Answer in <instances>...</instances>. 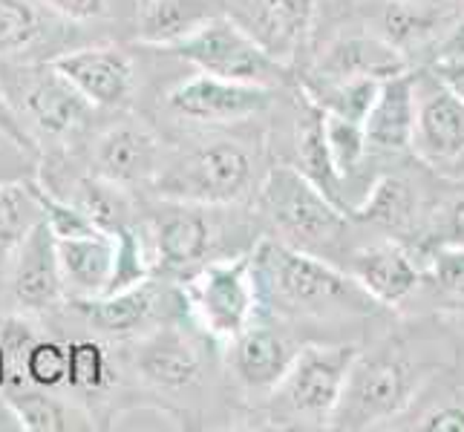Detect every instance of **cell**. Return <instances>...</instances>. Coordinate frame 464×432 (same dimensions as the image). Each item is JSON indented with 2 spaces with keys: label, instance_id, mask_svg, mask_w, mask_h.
I'll return each instance as SVG.
<instances>
[{
  "label": "cell",
  "instance_id": "16",
  "mask_svg": "<svg viewBox=\"0 0 464 432\" xmlns=\"http://www.w3.org/2000/svg\"><path fill=\"white\" fill-rule=\"evenodd\" d=\"M231 343V370L248 392H271L295 360L297 349L283 331L251 323Z\"/></svg>",
  "mask_w": 464,
  "mask_h": 432
},
{
  "label": "cell",
  "instance_id": "32",
  "mask_svg": "<svg viewBox=\"0 0 464 432\" xmlns=\"http://www.w3.org/2000/svg\"><path fill=\"white\" fill-rule=\"evenodd\" d=\"M430 268H433L436 283L447 294L464 300V248L439 245L433 254H430Z\"/></svg>",
  "mask_w": 464,
  "mask_h": 432
},
{
  "label": "cell",
  "instance_id": "30",
  "mask_svg": "<svg viewBox=\"0 0 464 432\" xmlns=\"http://www.w3.org/2000/svg\"><path fill=\"white\" fill-rule=\"evenodd\" d=\"M70 351L55 341L38 338L26 351V380L38 389H58L67 383Z\"/></svg>",
  "mask_w": 464,
  "mask_h": 432
},
{
  "label": "cell",
  "instance_id": "28",
  "mask_svg": "<svg viewBox=\"0 0 464 432\" xmlns=\"http://www.w3.org/2000/svg\"><path fill=\"white\" fill-rule=\"evenodd\" d=\"M41 32L44 18L35 0H0V58L29 50Z\"/></svg>",
  "mask_w": 464,
  "mask_h": 432
},
{
  "label": "cell",
  "instance_id": "36",
  "mask_svg": "<svg viewBox=\"0 0 464 432\" xmlns=\"http://www.w3.org/2000/svg\"><path fill=\"white\" fill-rule=\"evenodd\" d=\"M430 72L464 104V58H436Z\"/></svg>",
  "mask_w": 464,
  "mask_h": 432
},
{
  "label": "cell",
  "instance_id": "34",
  "mask_svg": "<svg viewBox=\"0 0 464 432\" xmlns=\"http://www.w3.org/2000/svg\"><path fill=\"white\" fill-rule=\"evenodd\" d=\"M436 239H439V245L464 248V197L447 202L441 207L439 222H436Z\"/></svg>",
  "mask_w": 464,
  "mask_h": 432
},
{
  "label": "cell",
  "instance_id": "21",
  "mask_svg": "<svg viewBox=\"0 0 464 432\" xmlns=\"http://www.w3.org/2000/svg\"><path fill=\"white\" fill-rule=\"evenodd\" d=\"M70 306H75V312L102 334L127 338V334H136L139 329H145L148 320L153 317L156 288L148 277L136 285H127V288H119V292H110L92 300H70Z\"/></svg>",
  "mask_w": 464,
  "mask_h": 432
},
{
  "label": "cell",
  "instance_id": "7",
  "mask_svg": "<svg viewBox=\"0 0 464 432\" xmlns=\"http://www.w3.org/2000/svg\"><path fill=\"white\" fill-rule=\"evenodd\" d=\"M185 302L211 338L234 341L260 314L251 257L243 254L234 260H208L185 277Z\"/></svg>",
  "mask_w": 464,
  "mask_h": 432
},
{
  "label": "cell",
  "instance_id": "14",
  "mask_svg": "<svg viewBox=\"0 0 464 432\" xmlns=\"http://www.w3.org/2000/svg\"><path fill=\"white\" fill-rule=\"evenodd\" d=\"M173 211L150 222V260L176 277H190L197 268L208 263L214 245V228L199 205L170 202Z\"/></svg>",
  "mask_w": 464,
  "mask_h": 432
},
{
  "label": "cell",
  "instance_id": "12",
  "mask_svg": "<svg viewBox=\"0 0 464 432\" xmlns=\"http://www.w3.org/2000/svg\"><path fill=\"white\" fill-rule=\"evenodd\" d=\"M50 63L92 107L119 110L130 101L136 87L133 61L119 46H87L55 55Z\"/></svg>",
  "mask_w": 464,
  "mask_h": 432
},
{
  "label": "cell",
  "instance_id": "9",
  "mask_svg": "<svg viewBox=\"0 0 464 432\" xmlns=\"http://www.w3.org/2000/svg\"><path fill=\"white\" fill-rule=\"evenodd\" d=\"M415 127L410 148L436 170L464 162V104L433 72L412 75Z\"/></svg>",
  "mask_w": 464,
  "mask_h": 432
},
{
  "label": "cell",
  "instance_id": "39",
  "mask_svg": "<svg viewBox=\"0 0 464 432\" xmlns=\"http://www.w3.org/2000/svg\"><path fill=\"white\" fill-rule=\"evenodd\" d=\"M4 375H6V360H4V349H0V383H4Z\"/></svg>",
  "mask_w": 464,
  "mask_h": 432
},
{
  "label": "cell",
  "instance_id": "37",
  "mask_svg": "<svg viewBox=\"0 0 464 432\" xmlns=\"http://www.w3.org/2000/svg\"><path fill=\"white\" fill-rule=\"evenodd\" d=\"M419 429L424 432H464V407H439L424 415Z\"/></svg>",
  "mask_w": 464,
  "mask_h": 432
},
{
  "label": "cell",
  "instance_id": "8",
  "mask_svg": "<svg viewBox=\"0 0 464 432\" xmlns=\"http://www.w3.org/2000/svg\"><path fill=\"white\" fill-rule=\"evenodd\" d=\"M6 95L21 116L26 130L41 136L63 139L84 127L92 104L63 78L53 63H32V67H12L0 72Z\"/></svg>",
  "mask_w": 464,
  "mask_h": 432
},
{
  "label": "cell",
  "instance_id": "4",
  "mask_svg": "<svg viewBox=\"0 0 464 432\" xmlns=\"http://www.w3.org/2000/svg\"><path fill=\"white\" fill-rule=\"evenodd\" d=\"M260 207L280 243L309 251L332 245L346 231V214L300 173V168H275L260 187Z\"/></svg>",
  "mask_w": 464,
  "mask_h": 432
},
{
  "label": "cell",
  "instance_id": "29",
  "mask_svg": "<svg viewBox=\"0 0 464 432\" xmlns=\"http://www.w3.org/2000/svg\"><path fill=\"white\" fill-rule=\"evenodd\" d=\"M6 407L12 409L14 421L29 432H58L67 429V412L55 401V398L46 395V389L29 387L21 392H6L4 395Z\"/></svg>",
  "mask_w": 464,
  "mask_h": 432
},
{
  "label": "cell",
  "instance_id": "24",
  "mask_svg": "<svg viewBox=\"0 0 464 432\" xmlns=\"http://www.w3.org/2000/svg\"><path fill=\"white\" fill-rule=\"evenodd\" d=\"M44 219L32 182H0V265L24 243V236Z\"/></svg>",
  "mask_w": 464,
  "mask_h": 432
},
{
  "label": "cell",
  "instance_id": "2",
  "mask_svg": "<svg viewBox=\"0 0 464 432\" xmlns=\"http://www.w3.org/2000/svg\"><path fill=\"white\" fill-rule=\"evenodd\" d=\"M355 358V346L309 343L297 349L289 370L268 392V418L280 427H329Z\"/></svg>",
  "mask_w": 464,
  "mask_h": 432
},
{
  "label": "cell",
  "instance_id": "33",
  "mask_svg": "<svg viewBox=\"0 0 464 432\" xmlns=\"http://www.w3.org/2000/svg\"><path fill=\"white\" fill-rule=\"evenodd\" d=\"M35 4L75 24L95 21L107 12V0H35Z\"/></svg>",
  "mask_w": 464,
  "mask_h": 432
},
{
  "label": "cell",
  "instance_id": "5",
  "mask_svg": "<svg viewBox=\"0 0 464 432\" xmlns=\"http://www.w3.org/2000/svg\"><path fill=\"white\" fill-rule=\"evenodd\" d=\"M419 383V370L401 355L375 351V355L363 358L358 351L329 427L366 429L381 421H390L412 404Z\"/></svg>",
  "mask_w": 464,
  "mask_h": 432
},
{
  "label": "cell",
  "instance_id": "20",
  "mask_svg": "<svg viewBox=\"0 0 464 432\" xmlns=\"http://www.w3.org/2000/svg\"><path fill=\"white\" fill-rule=\"evenodd\" d=\"M136 366L145 380L159 389H185L199 380L202 360L197 346L176 326L153 329L139 346Z\"/></svg>",
  "mask_w": 464,
  "mask_h": 432
},
{
  "label": "cell",
  "instance_id": "27",
  "mask_svg": "<svg viewBox=\"0 0 464 432\" xmlns=\"http://www.w3.org/2000/svg\"><path fill=\"white\" fill-rule=\"evenodd\" d=\"M320 127H324V141H326V153L332 158V165L346 182L349 176L361 168L366 150H370V141H366V133H363V121H352V119L320 110Z\"/></svg>",
  "mask_w": 464,
  "mask_h": 432
},
{
  "label": "cell",
  "instance_id": "6",
  "mask_svg": "<svg viewBox=\"0 0 464 432\" xmlns=\"http://www.w3.org/2000/svg\"><path fill=\"white\" fill-rule=\"evenodd\" d=\"M168 53L194 63L199 72L228 78V82L260 87H275L285 82V63L271 58L243 24L222 12L214 14L211 21H205L179 43L168 46Z\"/></svg>",
  "mask_w": 464,
  "mask_h": 432
},
{
  "label": "cell",
  "instance_id": "26",
  "mask_svg": "<svg viewBox=\"0 0 464 432\" xmlns=\"http://www.w3.org/2000/svg\"><path fill=\"white\" fill-rule=\"evenodd\" d=\"M415 211V199L407 182L395 179V176H383L372 185V190L366 194L358 205H352V214L358 219L375 222L383 228H407Z\"/></svg>",
  "mask_w": 464,
  "mask_h": 432
},
{
  "label": "cell",
  "instance_id": "19",
  "mask_svg": "<svg viewBox=\"0 0 464 432\" xmlns=\"http://www.w3.org/2000/svg\"><path fill=\"white\" fill-rule=\"evenodd\" d=\"M415 127V84L412 72L401 70L381 78L378 95L363 116L366 141L378 150H407Z\"/></svg>",
  "mask_w": 464,
  "mask_h": 432
},
{
  "label": "cell",
  "instance_id": "31",
  "mask_svg": "<svg viewBox=\"0 0 464 432\" xmlns=\"http://www.w3.org/2000/svg\"><path fill=\"white\" fill-rule=\"evenodd\" d=\"M70 351V370H67V383L82 392H99L110 383V363L107 351L95 341H75L67 346Z\"/></svg>",
  "mask_w": 464,
  "mask_h": 432
},
{
  "label": "cell",
  "instance_id": "15",
  "mask_svg": "<svg viewBox=\"0 0 464 432\" xmlns=\"http://www.w3.org/2000/svg\"><path fill=\"white\" fill-rule=\"evenodd\" d=\"M58 268L67 300H92L113 288L116 277V234L92 231L84 236L55 239Z\"/></svg>",
  "mask_w": 464,
  "mask_h": 432
},
{
  "label": "cell",
  "instance_id": "35",
  "mask_svg": "<svg viewBox=\"0 0 464 432\" xmlns=\"http://www.w3.org/2000/svg\"><path fill=\"white\" fill-rule=\"evenodd\" d=\"M0 136L12 139L18 148H32V133L26 130V124L21 121V116L14 113V107L6 95V87H4V78H0Z\"/></svg>",
  "mask_w": 464,
  "mask_h": 432
},
{
  "label": "cell",
  "instance_id": "17",
  "mask_svg": "<svg viewBox=\"0 0 464 432\" xmlns=\"http://www.w3.org/2000/svg\"><path fill=\"white\" fill-rule=\"evenodd\" d=\"M314 18V0H248L239 21L263 50L289 67Z\"/></svg>",
  "mask_w": 464,
  "mask_h": 432
},
{
  "label": "cell",
  "instance_id": "10",
  "mask_svg": "<svg viewBox=\"0 0 464 432\" xmlns=\"http://www.w3.org/2000/svg\"><path fill=\"white\" fill-rule=\"evenodd\" d=\"M271 104V87L228 82L199 72L176 84L168 92V107L176 116L199 124H234L260 116Z\"/></svg>",
  "mask_w": 464,
  "mask_h": 432
},
{
  "label": "cell",
  "instance_id": "3",
  "mask_svg": "<svg viewBox=\"0 0 464 432\" xmlns=\"http://www.w3.org/2000/svg\"><path fill=\"white\" fill-rule=\"evenodd\" d=\"M251 179V153L239 141L217 139L176 156L173 162H162L148 187L165 202L222 207L243 197Z\"/></svg>",
  "mask_w": 464,
  "mask_h": 432
},
{
  "label": "cell",
  "instance_id": "40",
  "mask_svg": "<svg viewBox=\"0 0 464 432\" xmlns=\"http://www.w3.org/2000/svg\"><path fill=\"white\" fill-rule=\"evenodd\" d=\"M4 141H12V139H6V136H0V144H4Z\"/></svg>",
  "mask_w": 464,
  "mask_h": 432
},
{
  "label": "cell",
  "instance_id": "22",
  "mask_svg": "<svg viewBox=\"0 0 464 432\" xmlns=\"http://www.w3.org/2000/svg\"><path fill=\"white\" fill-rule=\"evenodd\" d=\"M219 9L214 0H139L136 12V38L145 46L168 50L179 43L205 21H211Z\"/></svg>",
  "mask_w": 464,
  "mask_h": 432
},
{
  "label": "cell",
  "instance_id": "18",
  "mask_svg": "<svg viewBox=\"0 0 464 432\" xmlns=\"http://www.w3.org/2000/svg\"><path fill=\"white\" fill-rule=\"evenodd\" d=\"M349 274L378 306H390V309L401 306L415 288H419L421 280L419 265L395 243H378L358 251L352 257Z\"/></svg>",
  "mask_w": 464,
  "mask_h": 432
},
{
  "label": "cell",
  "instance_id": "1",
  "mask_svg": "<svg viewBox=\"0 0 464 432\" xmlns=\"http://www.w3.org/2000/svg\"><path fill=\"white\" fill-rule=\"evenodd\" d=\"M260 309L277 317H329L370 314L378 302L317 254L300 251L275 236L260 239L248 251Z\"/></svg>",
  "mask_w": 464,
  "mask_h": 432
},
{
  "label": "cell",
  "instance_id": "13",
  "mask_svg": "<svg viewBox=\"0 0 464 432\" xmlns=\"http://www.w3.org/2000/svg\"><path fill=\"white\" fill-rule=\"evenodd\" d=\"M9 288L24 312H44L67 300L58 268L55 236L41 219L9 257Z\"/></svg>",
  "mask_w": 464,
  "mask_h": 432
},
{
  "label": "cell",
  "instance_id": "23",
  "mask_svg": "<svg viewBox=\"0 0 464 432\" xmlns=\"http://www.w3.org/2000/svg\"><path fill=\"white\" fill-rule=\"evenodd\" d=\"M404 70V61L398 50L387 41L378 38H343L326 53L320 63L324 78H355V75H372L387 78Z\"/></svg>",
  "mask_w": 464,
  "mask_h": 432
},
{
  "label": "cell",
  "instance_id": "11",
  "mask_svg": "<svg viewBox=\"0 0 464 432\" xmlns=\"http://www.w3.org/2000/svg\"><path fill=\"white\" fill-rule=\"evenodd\" d=\"M162 162V141L139 121L110 127L92 148V176L119 190L150 185Z\"/></svg>",
  "mask_w": 464,
  "mask_h": 432
},
{
  "label": "cell",
  "instance_id": "38",
  "mask_svg": "<svg viewBox=\"0 0 464 432\" xmlns=\"http://www.w3.org/2000/svg\"><path fill=\"white\" fill-rule=\"evenodd\" d=\"M439 58H464V24H459L450 32V38L441 43Z\"/></svg>",
  "mask_w": 464,
  "mask_h": 432
},
{
  "label": "cell",
  "instance_id": "25",
  "mask_svg": "<svg viewBox=\"0 0 464 432\" xmlns=\"http://www.w3.org/2000/svg\"><path fill=\"white\" fill-rule=\"evenodd\" d=\"M381 78L372 75H355V78H324L309 90V101L324 110V113H334L352 121H363L370 113V107L378 95Z\"/></svg>",
  "mask_w": 464,
  "mask_h": 432
}]
</instances>
